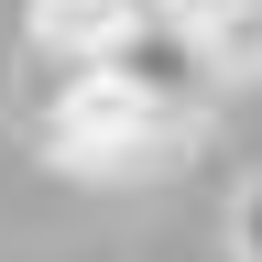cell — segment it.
Segmentation results:
<instances>
[{"label":"cell","mask_w":262,"mask_h":262,"mask_svg":"<svg viewBox=\"0 0 262 262\" xmlns=\"http://www.w3.org/2000/svg\"><path fill=\"white\" fill-rule=\"evenodd\" d=\"M44 66L55 77H33V142H44V164H66V175H153V164L186 153L196 120L131 98L120 77H98L77 55H44Z\"/></svg>","instance_id":"cell-1"},{"label":"cell","mask_w":262,"mask_h":262,"mask_svg":"<svg viewBox=\"0 0 262 262\" xmlns=\"http://www.w3.org/2000/svg\"><path fill=\"white\" fill-rule=\"evenodd\" d=\"M175 0H33V55H77V66H98L110 44H131L142 22H164Z\"/></svg>","instance_id":"cell-2"},{"label":"cell","mask_w":262,"mask_h":262,"mask_svg":"<svg viewBox=\"0 0 262 262\" xmlns=\"http://www.w3.org/2000/svg\"><path fill=\"white\" fill-rule=\"evenodd\" d=\"M229 262H262V175L229 196Z\"/></svg>","instance_id":"cell-3"}]
</instances>
